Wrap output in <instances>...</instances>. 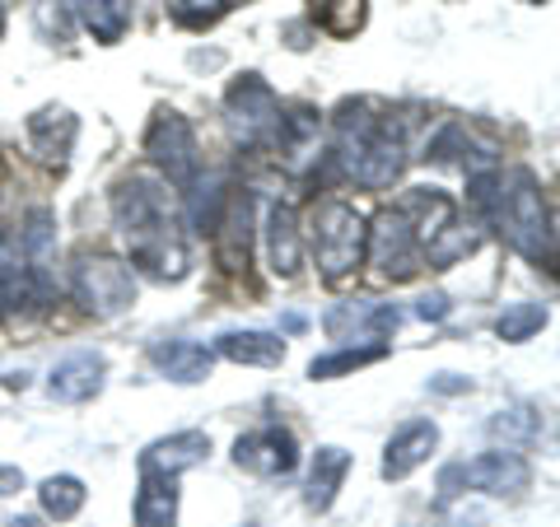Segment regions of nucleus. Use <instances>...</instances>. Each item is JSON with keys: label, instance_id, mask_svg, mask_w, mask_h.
I'll return each mask as SVG.
<instances>
[{"label": "nucleus", "instance_id": "obj_29", "mask_svg": "<svg viewBox=\"0 0 560 527\" xmlns=\"http://www.w3.org/2000/svg\"><path fill=\"white\" fill-rule=\"evenodd\" d=\"M490 438L504 448H523V444H533L537 430H541V415L533 407H510V411H500V415H490Z\"/></svg>", "mask_w": 560, "mask_h": 527}, {"label": "nucleus", "instance_id": "obj_5", "mask_svg": "<svg viewBox=\"0 0 560 527\" xmlns=\"http://www.w3.org/2000/svg\"><path fill=\"white\" fill-rule=\"evenodd\" d=\"M70 285H75V298L94 313V318H121V313L136 304V271L127 267V261H117V257L84 253L75 261Z\"/></svg>", "mask_w": 560, "mask_h": 527}, {"label": "nucleus", "instance_id": "obj_30", "mask_svg": "<svg viewBox=\"0 0 560 527\" xmlns=\"http://www.w3.org/2000/svg\"><path fill=\"white\" fill-rule=\"evenodd\" d=\"M541 327H547V304H510L495 318V337L518 346V341H533Z\"/></svg>", "mask_w": 560, "mask_h": 527}, {"label": "nucleus", "instance_id": "obj_7", "mask_svg": "<svg viewBox=\"0 0 560 527\" xmlns=\"http://www.w3.org/2000/svg\"><path fill=\"white\" fill-rule=\"evenodd\" d=\"M145 154L154 160V168H164L173 183L187 187L197 178V131H191V121L173 108H160L145 131Z\"/></svg>", "mask_w": 560, "mask_h": 527}, {"label": "nucleus", "instance_id": "obj_9", "mask_svg": "<svg viewBox=\"0 0 560 527\" xmlns=\"http://www.w3.org/2000/svg\"><path fill=\"white\" fill-rule=\"evenodd\" d=\"M234 467L248 471V477H290L300 467V444H294L290 430L267 425V430H253L234 444Z\"/></svg>", "mask_w": 560, "mask_h": 527}, {"label": "nucleus", "instance_id": "obj_12", "mask_svg": "<svg viewBox=\"0 0 560 527\" xmlns=\"http://www.w3.org/2000/svg\"><path fill=\"white\" fill-rule=\"evenodd\" d=\"M434 448H440V425L434 420H407L383 448V481H407L416 467L430 462Z\"/></svg>", "mask_w": 560, "mask_h": 527}, {"label": "nucleus", "instance_id": "obj_15", "mask_svg": "<svg viewBox=\"0 0 560 527\" xmlns=\"http://www.w3.org/2000/svg\"><path fill=\"white\" fill-rule=\"evenodd\" d=\"M397 210L407 215L411 234H416V243H420V253H425V243H434L453 220H458V210H453V201L444 197L440 187H411L407 197L397 201Z\"/></svg>", "mask_w": 560, "mask_h": 527}, {"label": "nucleus", "instance_id": "obj_26", "mask_svg": "<svg viewBox=\"0 0 560 527\" xmlns=\"http://www.w3.org/2000/svg\"><path fill=\"white\" fill-rule=\"evenodd\" d=\"M191 187V230L197 234H215V220H220V210H224V197H230V191H224V178L220 173H210V178H191L187 183Z\"/></svg>", "mask_w": 560, "mask_h": 527}, {"label": "nucleus", "instance_id": "obj_19", "mask_svg": "<svg viewBox=\"0 0 560 527\" xmlns=\"http://www.w3.org/2000/svg\"><path fill=\"white\" fill-rule=\"evenodd\" d=\"M267 253H271V271L294 280L304 267V238H300V215L294 206L276 201L271 206V220H267Z\"/></svg>", "mask_w": 560, "mask_h": 527}, {"label": "nucleus", "instance_id": "obj_18", "mask_svg": "<svg viewBox=\"0 0 560 527\" xmlns=\"http://www.w3.org/2000/svg\"><path fill=\"white\" fill-rule=\"evenodd\" d=\"M150 364L173 383H206L210 364H215V350H206L201 341L173 337V341H154L150 346Z\"/></svg>", "mask_w": 560, "mask_h": 527}, {"label": "nucleus", "instance_id": "obj_20", "mask_svg": "<svg viewBox=\"0 0 560 527\" xmlns=\"http://www.w3.org/2000/svg\"><path fill=\"white\" fill-rule=\"evenodd\" d=\"M136 527H178V477H164V471H140Z\"/></svg>", "mask_w": 560, "mask_h": 527}, {"label": "nucleus", "instance_id": "obj_3", "mask_svg": "<svg viewBox=\"0 0 560 527\" xmlns=\"http://www.w3.org/2000/svg\"><path fill=\"white\" fill-rule=\"evenodd\" d=\"M364 248H370V224L355 206H346L337 197L318 201L313 210V261L327 285H341L364 267Z\"/></svg>", "mask_w": 560, "mask_h": 527}, {"label": "nucleus", "instance_id": "obj_6", "mask_svg": "<svg viewBox=\"0 0 560 527\" xmlns=\"http://www.w3.org/2000/svg\"><path fill=\"white\" fill-rule=\"evenodd\" d=\"M224 117H230V131L248 145H261V140L276 136L280 121V98L261 75H238L224 94Z\"/></svg>", "mask_w": 560, "mask_h": 527}, {"label": "nucleus", "instance_id": "obj_14", "mask_svg": "<svg viewBox=\"0 0 560 527\" xmlns=\"http://www.w3.org/2000/svg\"><path fill=\"white\" fill-rule=\"evenodd\" d=\"M103 378H108V360L98 355V350H75V355H66L57 368H51L47 388L57 401H90L103 393Z\"/></svg>", "mask_w": 560, "mask_h": 527}, {"label": "nucleus", "instance_id": "obj_22", "mask_svg": "<svg viewBox=\"0 0 560 527\" xmlns=\"http://www.w3.org/2000/svg\"><path fill=\"white\" fill-rule=\"evenodd\" d=\"M215 350L234 364H253V368H276L285 360V341L271 337V331H224L215 341Z\"/></svg>", "mask_w": 560, "mask_h": 527}, {"label": "nucleus", "instance_id": "obj_27", "mask_svg": "<svg viewBox=\"0 0 560 527\" xmlns=\"http://www.w3.org/2000/svg\"><path fill=\"white\" fill-rule=\"evenodd\" d=\"M388 355V341H374V346H346V350H331V355H318L308 364V378L313 383H323V378H341L350 374V368H364V364H374Z\"/></svg>", "mask_w": 560, "mask_h": 527}, {"label": "nucleus", "instance_id": "obj_36", "mask_svg": "<svg viewBox=\"0 0 560 527\" xmlns=\"http://www.w3.org/2000/svg\"><path fill=\"white\" fill-rule=\"evenodd\" d=\"M528 5H547V0H528Z\"/></svg>", "mask_w": 560, "mask_h": 527}, {"label": "nucleus", "instance_id": "obj_17", "mask_svg": "<svg viewBox=\"0 0 560 527\" xmlns=\"http://www.w3.org/2000/svg\"><path fill=\"white\" fill-rule=\"evenodd\" d=\"M210 458V434L201 430H178L168 438H154V444L140 453V471H164V477H178V471L197 467Z\"/></svg>", "mask_w": 560, "mask_h": 527}, {"label": "nucleus", "instance_id": "obj_8", "mask_svg": "<svg viewBox=\"0 0 560 527\" xmlns=\"http://www.w3.org/2000/svg\"><path fill=\"white\" fill-rule=\"evenodd\" d=\"M364 257H374L378 276H383V280H393V285H401V280H411V276L420 271V243H416L411 224H407V215H401L397 206L378 210Z\"/></svg>", "mask_w": 560, "mask_h": 527}, {"label": "nucleus", "instance_id": "obj_13", "mask_svg": "<svg viewBox=\"0 0 560 527\" xmlns=\"http://www.w3.org/2000/svg\"><path fill=\"white\" fill-rule=\"evenodd\" d=\"M51 290L38 280V271L28 267V257L20 243L0 238V308L10 313H24V308H38Z\"/></svg>", "mask_w": 560, "mask_h": 527}, {"label": "nucleus", "instance_id": "obj_25", "mask_svg": "<svg viewBox=\"0 0 560 527\" xmlns=\"http://www.w3.org/2000/svg\"><path fill=\"white\" fill-rule=\"evenodd\" d=\"M84 500H90V490H84L80 477H47L38 485V504L51 523H70L84 508Z\"/></svg>", "mask_w": 560, "mask_h": 527}, {"label": "nucleus", "instance_id": "obj_1", "mask_svg": "<svg viewBox=\"0 0 560 527\" xmlns=\"http://www.w3.org/2000/svg\"><path fill=\"white\" fill-rule=\"evenodd\" d=\"M113 220L131 248V261L145 267L160 280L187 276V238L178 230V210H173L168 191L150 173H131L113 191Z\"/></svg>", "mask_w": 560, "mask_h": 527}, {"label": "nucleus", "instance_id": "obj_16", "mask_svg": "<svg viewBox=\"0 0 560 527\" xmlns=\"http://www.w3.org/2000/svg\"><path fill=\"white\" fill-rule=\"evenodd\" d=\"M75 136H80L75 113L57 108V103H51V108H38V113L28 117V145L47 164H66L70 160V145H75Z\"/></svg>", "mask_w": 560, "mask_h": 527}, {"label": "nucleus", "instance_id": "obj_21", "mask_svg": "<svg viewBox=\"0 0 560 527\" xmlns=\"http://www.w3.org/2000/svg\"><path fill=\"white\" fill-rule=\"evenodd\" d=\"M346 471H350V453L337 448V444H327L313 453V467H308V485H304V504L313 508V514H327L331 500H337V490L346 481Z\"/></svg>", "mask_w": 560, "mask_h": 527}, {"label": "nucleus", "instance_id": "obj_23", "mask_svg": "<svg viewBox=\"0 0 560 527\" xmlns=\"http://www.w3.org/2000/svg\"><path fill=\"white\" fill-rule=\"evenodd\" d=\"M75 20L94 33V43L103 47H113L127 38V28H131V5L127 0H75Z\"/></svg>", "mask_w": 560, "mask_h": 527}, {"label": "nucleus", "instance_id": "obj_37", "mask_svg": "<svg viewBox=\"0 0 560 527\" xmlns=\"http://www.w3.org/2000/svg\"><path fill=\"white\" fill-rule=\"evenodd\" d=\"M0 28H5V10H0Z\"/></svg>", "mask_w": 560, "mask_h": 527}, {"label": "nucleus", "instance_id": "obj_24", "mask_svg": "<svg viewBox=\"0 0 560 527\" xmlns=\"http://www.w3.org/2000/svg\"><path fill=\"white\" fill-rule=\"evenodd\" d=\"M308 14L331 38H355L370 20V0H308Z\"/></svg>", "mask_w": 560, "mask_h": 527}, {"label": "nucleus", "instance_id": "obj_28", "mask_svg": "<svg viewBox=\"0 0 560 527\" xmlns=\"http://www.w3.org/2000/svg\"><path fill=\"white\" fill-rule=\"evenodd\" d=\"M477 243H481V234L471 230V224H458V220H453L440 238L425 243V261H430L434 271H448L453 261H463V257L477 253Z\"/></svg>", "mask_w": 560, "mask_h": 527}, {"label": "nucleus", "instance_id": "obj_34", "mask_svg": "<svg viewBox=\"0 0 560 527\" xmlns=\"http://www.w3.org/2000/svg\"><path fill=\"white\" fill-rule=\"evenodd\" d=\"M20 490H24V471L10 467V462H0V500H5V495H20Z\"/></svg>", "mask_w": 560, "mask_h": 527}, {"label": "nucleus", "instance_id": "obj_4", "mask_svg": "<svg viewBox=\"0 0 560 527\" xmlns=\"http://www.w3.org/2000/svg\"><path fill=\"white\" fill-rule=\"evenodd\" d=\"M490 220L500 224V234L510 238L528 261H551V248H556L551 210H547V201H541L533 173L518 168V173H510V178H500V197H495Z\"/></svg>", "mask_w": 560, "mask_h": 527}, {"label": "nucleus", "instance_id": "obj_33", "mask_svg": "<svg viewBox=\"0 0 560 527\" xmlns=\"http://www.w3.org/2000/svg\"><path fill=\"white\" fill-rule=\"evenodd\" d=\"M430 393H444V397L471 393V378H463V374H434V378H430Z\"/></svg>", "mask_w": 560, "mask_h": 527}, {"label": "nucleus", "instance_id": "obj_35", "mask_svg": "<svg viewBox=\"0 0 560 527\" xmlns=\"http://www.w3.org/2000/svg\"><path fill=\"white\" fill-rule=\"evenodd\" d=\"M5 527H43V523H38V518H28V514H20V518H10Z\"/></svg>", "mask_w": 560, "mask_h": 527}, {"label": "nucleus", "instance_id": "obj_11", "mask_svg": "<svg viewBox=\"0 0 560 527\" xmlns=\"http://www.w3.org/2000/svg\"><path fill=\"white\" fill-rule=\"evenodd\" d=\"M458 477L463 490H481V495H523L533 485V467L518 458L514 448H495V453H481L471 462H458Z\"/></svg>", "mask_w": 560, "mask_h": 527}, {"label": "nucleus", "instance_id": "obj_2", "mask_svg": "<svg viewBox=\"0 0 560 527\" xmlns=\"http://www.w3.org/2000/svg\"><path fill=\"white\" fill-rule=\"evenodd\" d=\"M337 160L360 187L383 191L407 168V145L388 117H374L370 103H341L337 113Z\"/></svg>", "mask_w": 560, "mask_h": 527}, {"label": "nucleus", "instance_id": "obj_31", "mask_svg": "<svg viewBox=\"0 0 560 527\" xmlns=\"http://www.w3.org/2000/svg\"><path fill=\"white\" fill-rule=\"evenodd\" d=\"M224 10H230V0H168L173 24L183 28H210L215 20H224Z\"/></svg>", "mask_w": 560, "mask_h": 527}, {"label": "nucleus", "instance_id": "obj_32", "mask_svg": "<svg viewBox=\"0 0 560 527\" xmlns=\"http://www.w3.org/2000/svg\"><path fill=\"white\" fill-rule=\"evenodd\" d=\"M448 313H453V304H448V294H440V290L416 298V318H420V323H444Z\"/></svg>", "mask_w": 560, "mask_h": 527}, {"label": "nucleus", "instance_id": "obj_10", "mask_svg": "<svg viewBox=\"0 0 560 527\" xmlns=\"http://www.w3.org/2000/svg\"><path fill=\"white\" fill-rule=\"evenodd\" d=\"M253 191L248 187H234L230 197H224V210L215 220V257L224 271H243L253 257Z\"/></svg>", "mask_w": 560, "mask_h": 527}]
</instances>
